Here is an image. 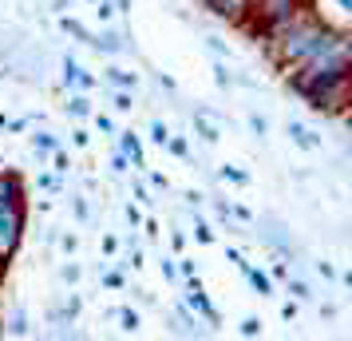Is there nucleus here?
<instances>
[{"instance_id": "nucleus-3", "label": "nucleus", "mask_w": 352, "mask_h": 341, "mask_svg": "<svg viewBox=\"0 0 352 341\" xmlns=\"http://www.w3.org/2000/svg\"><path fill=\"white\" fill-rule=\"evenodd\" d=\"M202 4L226 24H250V4L254 0H202Z\"/></svg>"}, {"instance_id": "nucleus-21", "label": "nucleus", "mask_w": 352, "mask_h": 341, "mask_svg": "<svg viewBox=\"0 0 352 341\" xmlns=\"http://www.w3.org/2000/svg\"><path fill=\"white\" fill-rule=\"evenodd\" d=\"M285 282H289V293H293V298H301V302H305V298H313L305 282H297V278H285Z\"/></svg>"}, {"instance_id": "nucleus-5", "label": "nucleus", "mask_w": 352, "mask_h": 341, "mask_svg": "<svg viewBox=\"0 0 352 341\" xmlns=\"http://www.w3.org/2000/svg\"><path fill=\"white\" fill-rule=\"evenodd\" d=\"M285 135H289L297 147H305V151H320V139H317L309 127H305V123H297V119H289V123H285Z\"/></svg>"}, {"instance_id": "nucleus-34", "label": "nucleus", "mask_w": 352, "mask_h": 341, "mask_svg": "<svg viewBox=\"0 0 352 341\" xmlns=\"http://www.w3.org/2000/svg\"><path fill=\"white\" fill-rule=\"evenodd\" d=\"M127 223H131V227H139V223H143V214H139V207H127Z\"/></svg>"}, {"instance_id": "nucleus-27", "label": "nucleus", "mask_w": 352, "mask_h": 341, "mask_svg": "<svg viewBox=\"0 0 352 341\" xmlns=\"http://www.w3.org/2000/svg\"><path fill=\"white\" fill-rule=\"evenodd\" d=\"M96 4H99V8H96L99 20H111V12H115V4H111V0H96Z\"/></svg>"}, {"instance_id": "nucleus-15", "label": "nucleus", "mask_w": 352, "mask_h": 341, "mask_svg": "<svg viewBox=\"0 0 352 341\" xmlns=\"http://www.w3.org/2000/svg\"><path fill=\"white\" fill-rule=\"evenodd\" d=\"M166 147H170V151H175L178 159H190V143H186V139H182V135H170V139H166Z\"/></svg>"}, {"instance_id": "nucleus-22", "label": "nucleus", "mask_w": 352, "mask_h": 341, "mask_svg": "<svg viewBox=\"0 0 352 341\" xmlns=\"http://www.w3.org/2000/svg\"><path fill=\"white\" fill-rule=\"evenodd\" d=\"M8 333H16V338H24V333H28V322H24V313H12V322H8Z\"/></svg>"}, {"instance_id": "nucleus-37", "label": "nucleus", "mask_w": 352, "mask_h": 341, "mask_svg": "<svg viewBox=\"0 0 352 341\" xmlns=\"http://www.w3.org/2000/svg\"><path fill=\"white\" fill-rule=\"evenodd\" d=\"M64 282H80V266H64Z\"/></svg>"}, {"instance_id": "nucleus-28", "label": "nucleus", "mask_w": 352, "mask_h": 341, "mask_svg": "<svg viewBox=\"0 0 352 341\" xmlns=\"http://www.w3.org/2000/svg\"><path fill=\"white\" fill-rule=\"evenodd\" d=\"M265 127H270V123H265L261 115H250V131H254V135H265Z\"/></svg>"}, {"instance_id": "nucleus-2", "label": "nucleus", "mask_w": 352, "mask_h": 341, "mask_svg": "<svg viewBox=\"0 0 352 341\" xmlns=\"http://www.w3.org/2000/svg\"><path fill=\"white\" fill-rule=\"evenodd\" d=\"M20 238H24V203H0V258H12Z\"/></svg>"}, {"instance_id": "nucleus-7", "label": "nucleus", "mask_w": 352, "mask_h": 341, "mask_svg": "<svg viewBox=\"0 0 352 341\" xmlns=\"http://www.w3.org/2000/svg\"><path fill=\"white\" fill-rule=\"evenodd\" d=\"M119 151L127 155V163H135V167H146V155H143V143H139V135L123 131V135H119Z\"/></svg>"}, {"instance_id": "nucleus-42", "label": "nucleus", "mask_w": 352, "mask_h": 341, "mask_svg": "<svg viewBox=\"0 0 352 341\" xmlns=\"http://www.w3.org/2000/svg\"><path fill=\"white\" fill-rule=\"evenodd\" d=\"M4 266H8V262H4V258H0V274H4Z\"/></svg>"}, {"instance_id": "nucleus-41", "label": "nucleus", "mask_w": 352, "mask_h": 341, "mask_svg": "<svg viewBox=\"0 0 352 341\" xmlns=\"http://www.w3.org/2000/svg\"><path fill=\"white\" fill-rule=\"evenodd\" d=\"M317 270H320V278H336V270L329 266V262H317Z\"/></svg>"}, {"instance_id": "nucleus-39", "label": "nucleus", "mask_w": 352, "mask_h": 341, "mask_svg": "<svg viewBox=\"0 0 352 341\" xmlns=\"http://www.w3.org/2000/svg\"><path fill=\"white\" fill-rule=\"evenodd\" d=\"M151 187L155 191H166V175H151Z\"/></svg>"}, {"instance_id": "nucleus-18", "label": "nucleus", "mask_w": 352, "mask_h": 341, "mask_svg": "<svg viewBox=\"0 0 352 341\" xmlns=\"http://www.w3.org/2000/svg\"><path fill=\"white\" fill-rule=\"evenodd\" d=\"M222 179L238 183V187H250V175H245V171H238V167H222Z\"/></svg>"}, {"instance_id": "nucleus-24", "label": "nucleus", "mask_w": 352, "mask_h": 341, "mask_svg": "<svg viewBox=\"0 0 352 341\" xmlns=\"http://www.w3.org/2000/svg\"><path fill=\"white\" fill-rule=\"evenodd\" d=\"M72 211H76V218H80V223H87V203H83V198H72Z\"/></svg>"}, {"instance_id": "nucleus-38", "label": "nucleus", "mask_w": 352, "mask_h": 341, "mask_svg": "<svg viewBox=\"0 0 352 341\" xmlns=\"http://www.w3.org/2000/svg\"><path fill=\"white\" fill-rule=\"evenodd\" d=\"M281 318H285V322H293V318H297V306H293V302H285V306H281Z\"/></svg>"}, {"instance_id": "nucleus-9", "label": "nucleus", "mask_w": 352, "mask_h": 341, "mask_svg": "<svg viewBox=\"0 0 352 341\" xmlns=\"http://www.w3.org/2000/svg\"><path fill=\"white\" fill-rule=\"evenodd\" d=\"M64 83L67 87H96V80L83 76V68L76 64V60H64Z\"/></svg>"}, {"instance_id": "nucleus-33", "label": "nucleus", "mask_w": 352, "mask_h": 341, "mask_svg": "<svg viewBox=\"0 0 352 341\" xmlns=\"http://www.w3.org/2000/svg\"><path fill=\"white\" fill-rule=\"evenodd\" d=\"M64 313H67V322H72V318L80 313V298H67V309H64Z\"/></svg>"}, {"instance_id": "nucleus-23", "label": "nucleus", "mask_w": 352, "mask_h": 341, "mask_svg": "<svg viewBox=\"0 0 352 341\" xmlns=\"http://www.w3.org/2000/svg\"><path fill=\"white\" fill-rule=\"evenodd\" d=\"M135 103H131V92H115V112H131Z\"/></svg>"}, {"instance_id": "nucleus-6", "label": "nucleus", "mask_w": 352, "mask_h": 341, "mask_svg": "<svg viewBox=\"0 0 352 341\" xmlns=\"http://www.w3.org/2000/svg\"><path fill=\"white\" fill-rule=\"evenodd\" d=\"M0 203H24V183H20V175H12V171L0 175Z\"/></svg>"}, {"instance_id": "nucleus-1", "label": "nucleus", "mask_w": 352, "mask_h": 341, "mask_svg": "<svg viewBox=\"0 0 352 341\" xmlns=\"http://www.w3.org/2000/svg\"><path fill=\"white\" fill-rule=\"evenodd\" d=\"M305 8V0H254L250 4V17H257V36L273 32V28H281V24H289V20L297 17Z\"/></svg>"}, {"instance_id": "nucleus-17", "label": "nucleus", "mask_w": 352, "mask_h": 341, "mask_svg": "<svg viewBox=\"0 0 352 341\" xmlns=\"http://www.w3.org/2000/svg\"><path fill=\"white\" fill-rule=\"evenodd\" d=\"M119 322H123V329H127V333H135V329H139V313H135V309H119Z\"/></svg>"}, {"instance_id": "nucleus-4", "label": "nucleus", "mask_w": 352, "mask_h": 341, "mask_svg": "<svg viewBox=\"0 0 352 341\" xmlns=\"http://www.w3.org/2000/svg\"><path fill=\"white\" fill-rule=\"evenodd\" d=\"M186 306H190L194 313H202L210 325H218V309L206 302V293H202V286H198V278H186Z\"/></svg>"}, {"instance_id": "nucleus-8", "label": "nucleus", "mask_w": 352, "mask_h": 341, "mask_svg": "<svg viewBox=\"0 0 352 341\" xmlns=\"http://www.w3.org/2000/svg\"><path fill=\"white\" fill-rule=\"evenodd\" d=\"M194 131L202 135V143H218V139H222L218 123H214V119H210L206 112H194Z\"/></svg>"}, {"instance_id": "nucleus-20", "label": "nucleus", "mask_w": 352, "mask_h": 341, "mask_svg": "<svg viewBox=\"0 0 352 341\" xmlns=\"http://www.w3.org/2000/svg\"><path fill=\"white\" fill-rule=\"evenodd\" d=\"M241 338H261V322L257 318H245L241 322Z\"/></svg>"}, {"instance_id": "nucleus-16", "label": "nucleus", "mask_w": 352, "mask_h": 341, "mask_svg": "<svg viewBox=\"0 0 352 341\" xmlns=\"http://www.w3.org/2000/svg\"><path fill=\"white\" fill-rule=\"evenodd\" d=\"M151 139H155L159 147H166V139H170V127H166L162 119H155V123H151Z\"/></svg>"}, {"instance_id": "nucleus-30", "label": "nucleus", "mask_w": 352, "mask_h": 341, "mask_svg": "<svg viewBox=\"0 0 352 341\" xmlns=\"http://www.w3.org/2000/svg\"><path fill=\"white\" fill-rule=\"evenodd\" d=\"M214 80L222 83V87L230 83V72H226V64H214Z\"/></svg>"}, {"instance_id": "nucleus-35", "label": "nucleus", "mask_w": 352, "mask_h": 341, "mask_svg": "<svg viewBox=\"0 0 352 341\" xmlns=\"http://www.w3.org/2000/svg\"><path fill=\"white\" fill-rule=\"evenodd\" d=\"M96 123H99V131H107V135H115V123H111V119H107V115H99Z\"/></svg>"}, {"instance_id": "nucleus-14", "label": "nucleus", "mask_w": 352, "mask_h": 341, "mask_svg": "<svg viewBox=\"0 0 352 341\" xmlns=\"http://www.w3.org/2000/svg\"><path fill=\"white\" fill-rule=\"evenodd\" d=\"M67 112L76 115V119H87V115H91V103H87L83 96H72L67 99Z\"/></svg>"}, {"instance_id": "nucleus-31", "label": "nucleus", "mask_w": 352, "mask_h": 341, "mask_svg": "<svg viewBox=\"0 0 352 341\" xmlns=\"http://www.w3.org/2000/svg\"><path fill=\"white\" fill-rule=\"evenodd\" d=\"M135 198H139V203H155V198H151V191H146L143 183H135Z\"/></svg>"}, {"instance_id": "nucleus-13", "label": "nucleus", "mask_w": 352, "mask_h": 341, "mask_svg": "<svg viewBox=\"0 0 352 341\" xmlns=\"http://www.w3.org/2000/svg\"><path fill=\"white\" fill-rule=\"evenodd\" d=\"M107 80H111L115 87H135L139 76H135V72H123V68H111V72H107Z\"/></svg>"}, {"instance_id": "nucleus-32", "label": "nucleus", "mask_w": 352, "mask_h": 341, "mask_svg": "<svg viewBox=\"0 0 352 341\" xmlns=\"http://www.w3.org/2000/svg\"><path fill=\"white\" fill-rule=\"evenodd\" d=\"M182 278H198V270H194V262H182V266H175Z\"/></svg>"}, {"instance_id": "nucleus-12", "label": "nucleus", "mask_w": 352, "mask_h": 341, "mask_svg": "<svg viewBox=\"0 0 352 341\" xmlns=\"http://www.w3.org/2000/svg\"><path fill=\"white\" fill-rule=\"evenodd\" d=\"M60 28H64L67 36H76V40H80V44H91V32H87V28H83L80 20H72V17H64V20H60Z\"/></svg>"}, {"instance_id": "nucleus-29", "label": "nucleus", "mask_w": 352, "mask_h": 341, "mask_svg": "<svg viewBox=\"0 0 352 341\" xmlns=\"http://www.w3.org/2000/svg\"><path fill=\"white\" fill-rule=\"evenodd\" d=\"M194 234H198V242H214V230H210L206 223H198V230H194Z\"/></svg>"}, {"instance_id": "nucleus-26", "label": "nucleus", "mask_w": 352, "mask_h": 341, "mask_svg": "<svg viewBox=\"0 0 352 341\" xmlns=\"http://www.w3.org/2000/svg\"><path fill=\"white\" fill-rule=\"evenodd\" d=\"M111 171H115V175H123V171H127V155H123V151H115V159H111Z\"/></svg>"}, {"instance_id": "nucleus-19", "label": "nucleus", "mask_w": 352, "mask_h": 341, "mask_svg": "<svg viewBox=\"0 0 352 341\" xmlns=\"http://www.w3.org/2000/svg\"><path fill=\"white\" fill-rule=\"evenodd\" d=\"M32 147H36V151H44V155H48V151H56V139H52L48 131H40V135H32Z\"/></svg>"}, {"instance_id": "nucleus-11", "label": "nucleus", "mask_w": 352, "mask_h": 341, "mask_svg": "<svg viewBox=\"0 0 352 341\" xmlns=\"http://www.w3.org/2000/svg\"><path fill=\"white\" fill-rule=\"evenodd\" d=\"M91 48H96V52H107V56H115V52H123V36H115V32L91 36Z\"/></svg>"}, {"instance_id": "nucleus-40", "label": "nucleus", "mask_w": 352, "mask_h": 341, "mask_svg": "<svg viewBox=\"0 0 352 341\" xmlns=\"http://www.w3.org/2000/svg\"><path fill=\"white\" fill-rule=\"evenodd\" d=\"M76 246H80V238H76V234H64V250H67V254H72Z\"/></svg>"}, {"instance_id": "nucleus-36", "label": "nucleus", "mask_w": 352, "mask_h": 341, "mask_svg": "<svg viewBox=\"0 0 352 341\" xmlns=\"http://www.w3.org/2000/svg\"><path fill=\"white\" fill-rule=\"evenodd\" d=\"M162 278H178V270H175V262L170 258H162Z\"/></svg>"}, {"instance_id": "nucleus-10", "label": "nucleus", "mask_w": 352, "mask_h": 341, "mask_svg": "<svg viewBox=\"0 0 352 341\" xmlns=\"http://www.w3.org/2000/svg\"><path fill=\"white\" fill-rule=\"evenodd\" d=\"M241 274L250 278V286H254V290L261 293V298H273V282H270V274H261V270H254L250 262L241 266Z\"/></svg>"}, {"instance_id": "nucleus-25", "label": "nucleus", "mask_w": 352, "mask_h": 341, "mask_svg": "<svg viewBox=\"0 0 352 341\" xmlns=\"http://www.w3.org/2000/svg\"><path fill=\"white\" fill-rule=\"evenodd\" d=\"M103 286H111V290H123V274H119V270L103 274Z\"/></svg>"}]
</instances>
